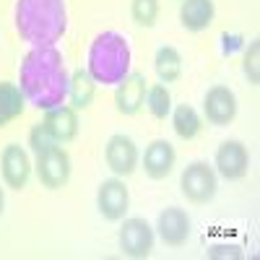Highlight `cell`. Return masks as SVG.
I'll use <instances>...</instances> for the list:
<instances>
[{
    "mask_svg": "<svg viewBox=\"0 0 260 260\" xmlns=\"http://www.w3.org/2000/svg\"><path fill=\"white\" fill-rule=\"evenodd\" d=\"M68 83L71 71L65 68V57L55 45L31 47L18 65V89L26 102L42 112L65 104Z\"/></svg>",
    "mask_w": 260,
    "mask_h": 260,
    "instance_id": "1",
    "label": "cell"
},
{
    "mask_svg": "<svg viewBox=\"0 0 260 260\" xmlns=\"http://www.w3.org/2000/svg\"><path fill=\"white\" fill-rule=\"evenodd\" d=\"M13 24L31 47H47L68 31V6L65 0H16Z\"/></svg>",
    "mask_w": 260,
    "mask_h": 260,
    "instance_id": "2",
    "label": "cell"
},
{
    "mask_svg": "<svg viewBox=\"0 0 260 260\" xmlns=\"http://www.w3.org/2000/svg\"><path fill=\"white\" fill-rule=\"evenodd\" d=\"M133 65V50L125 34L107 29L99 31L89 47V57H86V71L91 78L102 86H117Z\"/></svg>",
    "mask_w": 260,
    "mask_h": 260,
    "instance_id": "3",
    "label": "cell"
},
{
    "mask_svg": "<svg viewBox=\"0 0 260 260\" xmlns=\"http://www.w3.org/2000/svg\"><path fill=\"white\" fill-rule=\"evenodd\" d=\"M180 190L192 206L211 203L216 190H219V175H216L213 164L201 161V159L190 161L180 175Z\"/></svg>",
    "mask_w": 260,
    "mask_h": 260,
    "instance_id": "4",
    "label": "cell"
},
{
    "mask_svg": "<svg viewBox=\"0 0 260 260\" xmlns=\"http://www.w3.org/2000/svg\"><path fill=\"white\" fill-rule=\"evenodd\" d=\"M34 172H37V180L42 182V187L62 190L71 182V175H73L71 154L60 143L47 148V151H42V154L34 156Z\"/></svg>",
    "mask_w": 260,
    "mask_h": 260,
    "instance_id": "5",
    "label": "cell"
},
{
    "mask_svg": "<svg viewBox=\"0 0 260 260\" xmlns=\"http://www.w3.org/2000/svg\"><path fill=\"white\" fill-rule=\"evenodd\" d=\"M154 226H151L146 219L141 216H130V219H122V226H120V234H117V242H120V250L122 255L127 257H148L151 250H154Z\"/></svg>",
    "mask_w": 260,
    "mask_h": 260,
    "instance_id": "6",
    "label": "cell"
},
{
    "mask_svg": "<svg viewBox=\"0 0 260 260\" xmlns=\"http://www.w3.org/2000/svg\"><path fill=\"white\" fill-rule=\"evenodd\" d=\"M31 172H34V164L24 146H18V143L3 146V151H0V177H3L6 187L24 190L29 185Z\"/></svg>",
    "mask_w": 260,
    "mask_h": 260,
    "instance_id": "7",
    "label": "cell"
},
{
    "mask_svg": "<svg viewBox=\"0 0 260 260\" xmlns=\"http://www.w3.org/2000/svg\"><path fill=\"white\" fill-rule=\"evenodd\" d=\"M213 169H216V175L229 180V182L242 180L250 172V151H247V146L242 141H237V138L224 141L219 148H216Z\"/></svg>",
    "mask_w": 260,
    "mask_h": 260,
    "instance_id": "8",
    "label": "cell"
},
{
    "mask_svg": "<svg viewBox=\"0 0 260 260\" xmlns=\"http://www.w3.org/2000/svg\"><path fill=\"white\" fill-rule=\"evenodd\" d=\"M104 161H107V167H110V172L115 177H122V180L130 177L138 169V161H141L136 141L125 133L110 136V141L104 146Z\"/></svg>",
    "mask_w": 260,
    "mask_h": 260,
    "instance_id": "9",
    "label": "cell"
},
{
    "mask_svg": "<svg viewBox=\"0 0 260 260\" xmlns=\"http://www.w3.org/2000/svg\"><path fill=\"white\" fill-rule=\"evenodd\" d=\"M96 208L104 221H122L130 208V190L122 177L104 180L96 190Z\"/></svg>",
    "mask_w": 260,
    "mask_h": 260,
    "instance_id": "10",
    "label": "cell"
},
{
    "mask_svg": "<svg viewBox=\"0 0 260 260\" xmlns=\"http://www.w3.org/2000/svg\"><path fill=\"white\" fill-rule=\"evenodd\" d=\"M146 91H148L146 76L130 71V73L115 86V107H117V112L125 115V117H136L143 107H146Z\"/></svg>",
    "mask_w": 260,
    "mask_h": 260,
    "instance_id": "11",
    "label": "cell"
},
{
    "mask_svg": "<svg viewBox=\"0 0 260 260\" xmlns=\"http://www.w3.org/2000/svg\"><path fill=\"white\" fill-rule=\"evenodd\" d=\"M156 232L161 237V242L167 247H182L190 240V232H192V221L185 208L180 206H169L159 213L156 219Z\"/></svg>",
    "mask_w": 260,
    "mask_h": 260,
    "instance_id": "12",
    "label": "cell"
},
{
    "mask_svg": "<svg viewBox=\"0 0 260 260\" xmlns=\"http://www.w3.org/2000/svg\"><path fill=\"white\" fill-rule=\"evenodd\" d=\"M177 164V151L167 138L151 141L141 156V167L146 172V177L151 180H167L172 175V169Z\"/></svg>",
    "mask_w": 260,
    "mask_h": 260,
    "instance_id": "13",
    "label": "cell"
},
{
    "mask_svg": "<svg viewBox=\"0 0 260 260\" xmlns=\"http://www.w3.org/2000/svg\"><path fill=\"white\" fill-rule=\"evenodd\" d=\"M203 115L211 125L224 127L237 117V94L229 86H211L203 96Z\"/></svg>",
    "mask_w": 260,
    "mask_h": 260,
    "instance_id": "14",
    "label": "cell"
},
{
    "mask_svg": "<svg viewBox=\"0 0 260 260\" xmlns=\"http://www.w3.org/2000/svg\"><path fill=\"white\" fill-rule=\"evenodd\" d=\"M45 125L50 127V133L55 136V141L60 146L76 141L78 133H81L78 112L73 110L71 104H57V107H52V110H47L45 112Z\"/></svg>",
    "mask_w": 260,
    "mask_h": 260,
    "instance_id": "15",
    "label": "cell"
},
{
    "mask_svg": "<svg viewBox=\"0 0 260 260\" xmlns=\"http://www.w3.org/2000/svg\"><path fill=\"white\" fill-rule=\"evenodd\" d=\"M213 18H216L213 0H182L180 3V24L192 34L206 31L213 24Z\"/></svg>",
    "mask_w": 260,
    "mask_h": 260,
    "instance_id": "16",
    "label": "cell"
},
{
    "mask_svg": "<svg viewBox=\"0 0 260 260\" xmlns=\"http://www.w3.org/2000/svg\"><path fill=\"white\" fill-rule=\"evenodd\" d=\"M96 81L91 78V73L86 71V68H76L71 73V83H68V102L76 112H83V110H89V107L94 104L96 99Z\"/></svg>",
    "mask_w": 260,
    "mask_h": 260,
    "instance_id": "17",
    "label": "cell"
},
{
    "mask_svg": "<svg viewBox=\"0 0 260 260\" xmlns=\"http://www.w3.org/2000/svg\"><path fill=\"white\" fill-rule=\"evenodd\" d=\"M154 71L159 76V83H164V86L177 83L182 78V71H185V62H182L180 50L172 47V45H161L154 52Z\"/></svg>",
    "mask_w": 260,
    "mask_h": 260,
    "instance_id": "18",
    "label": "cell"
},
{
    "mask_svg": "<svg viewBox=\"0 0 260 260\" xmlns=\"http://www.w3.org/2000/svg\"><path fill=\"white\" fill-rule=\"evenodd\" d=\"M172 130H175V136L180 141H195L201 136V130H203V120L198 115V110L190 104H177V107H172Z\"/></svg>",
    "mask_w": 260,
    "mask_h": 260,
    "instance_id": "19",
    "label": "cell"
},
{
    "mask_svg": "<svg viewBox=\"0 0 260 260\" xmlns=\"http://www.w3.org/2000/svg\"><path fill=\"white\" fill-rule=\"evenodd\" d=\"M24 107H26V96L21 94L18 83L0 81V127H6L8 122L24 115Z\"/></svg>",
    "mask_w": 260,
    "mask_h": 260,
    "instance_id": "20",
    "label": "cell"
},
{
    "mask_svg": "<svg viewBox=\"0 0 260 260\" xmlns=\"http://www.w3.org/2000/svg\"><path fill=\"white\" fill-rule=\"evenodd\" d=\"M146 110L151 112V117L156 120H167L169 112H172V94L164 83H154L148 86L146 91Z\"/></svg>",
    "mask_w": 260,
    "mask_h": 260,
    "instance_id": "21",
    "label": "cell"
},
{
    "mask_svg": "<svg viewBox=\"0 0 260 260\" xmlns=\"http://www.w3.org/2000/svg\"><path fill=\"white\" fill-rule=\"evenodd\" d=\"M159 0H130V18L136 21L141 29H154L159 21Z\"/></svg>",
    "mask_w": 260,
    "mask_h": 260,
    "instance_id": "22",
    "label": "cell"
},
{
    "mask_svg": "<svg viewBox=\"0 0 260 260\" xmlns=\"http://www.w3.org/2000/svg\"><path fill=\"white\" fill-rule=\"evenodd\" d=\"M26 146H29V151H31L34 156L42 154V151H47V148H52V146H57L55 136L50 133V127L45 125V120H42V122H34V125L29 127Z\"/></svg>",
    "mask_w": 260,
    "mask_h": 260,
    "instance_id": "23",
    "label": "cell"
},
{
    "mask_svg": "<svg viewBox=\"0 0 260 260\" xmlns=\"http://www.w3.org/2000/svg\"><path fill=\"white\" fill-rule=\"evenodd\" d=\"M242 71L252 86L260 83V39H252L247 45V50L242 55Z\"/></svg>",
    "mask_w": 260,
    "mask_h": 260,
    "instance_id": "24",
    "label": "cell"
},
{
    "mask_svg": "<svg viewBox=\"0 0 260 260\" xmlns=\"http://www.w3.org/2000/svg\"><path fill=\"white\" fill-rule=\"evenodd\" d=\"M242 42H245V39H242V34H237V31H234V34H229V31H224V34H221V52H224V55L237 52V50L242 47Z\"/></svg>",
    "mask_w": 260,
    "mask_h": 260,
    "instance_id": "25",
    "label": "cell"
},
{
    "mask_svg": "<svg viewBox=\"0 0 260 260\" xmlns=\"http://www.w3.org/2000/svg\"><path fill=\"white\" fill-rule=\"evenodd\" d=\"M3 211H6V192L0 187V216H3Z\"/></svg>",
    "mask_w": 260,
    "mask_h": 260,
    "instance_id": "26",
    "label": "cell"
}]
</instances>
